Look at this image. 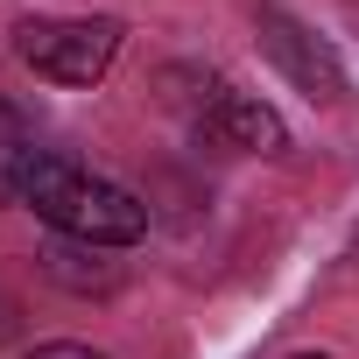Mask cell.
<instances>
[{
    "label": "cell",
    "mask_w": 359,
    "mask_h": 359,
    "mask_svg": "<svg viewBox=\"0 0 359 359\" xmlns=\"http://www.w3.org/2000/svg\"><path fill=\"white\" fill-rule=\"evenodd\" d=\"M22 205L57 226L64 240H85V247H134L148 233V205L106 176H92L85 162L57 155V148H29L22 162Z\"/></svg>",
    "instance_id": "1"
},
{
    "label": "cell",
    "mask_w": 359,
    "mask_h": 359,
    "mask_svg": "<svg viewBox=\"0 0 359 359\" xmlns=\"http://www.w3.org/2000/svg\"><path fill=\"white\" fill-rule=\"evenodd\" d=\"M120 57V22L85 15V22H29L22 29V64L50 85H99Z\"/></svg>",
    "instance_id": "2"
},
{
    "label": "cell",
    "mask_w": 359,
    "mask_h": 359,
    "mask_svg": "<svg viewBox=\"0 0 359 359\" xmlns=\"http://www.w3.org/2000/svg\"><path fill=\"white\" fill-rule=\"evenodd\" d=\"M191 127H198V141L233 148V155H282V148H289L282 113H275V106H261L254 92H233V85H219V92H212V106H205Z\"/></svg>",
    "instance_id": "3"
},
{
    "label": "cell",
    "mask_w": 359,
    "mask_h": 359,
    "mask_svg": "<svg viewBox=\"0 0 359 359\" xmlns=\"http://www.w3.org/2000/svg\"><path fill=\"white\" fill-rule=\"evenodd\" d=\"M261 50L275 57V71L296 85V92H310V99H338L345 92V71H338V57H331V43H317L303 22H289V15H261Z\"/></svg>",
    "instance_id": "4"
},
{
    "label": "cell",
    "mask_w": 359,
    "mask_h": 359,
    "mask_svg": "<svg viewBox=\"0 0 359 359\" xmlns=\"http://www.w3.org/2000/svg\"><path fill=\"white\" fill-rule=\"evenodd\" d=\"M43 275L64 282V289H78V296H106V289H120V261H106V247H85V240H57V247H43Z\"/></svg>",
    "instance_id": "5"
},
{
    "label": "cell",
    "mask_w": 359,
    "mask_h": 359,
    "mask_svg": "<svg viewBox=\"0 0 359 359\" xmlns=\"http://www.w3.org/2000/svg\"><path fill=\"white\" fill-rule=\"evenodd\" d=\"M29 127H22V113L15 106H0V205L8 198H22V162H29Z\"/></svg>",
    "instance_id": "6"
},
{
    "label": "cell",
    "mask_w": 359,
    "mask_h": 359,
    "mask_svg": "<svg viewBox=\"0 0 359 359\" xmlns=\"http://www.w3.org/2000/svg\"><path fill=\"white\" fill-rule=\"evenodd\" d=\"M29 359H106V352H92V345H36Z\"/></svg>",
    "instance_id": "7"
},
{
    "label": "cell",
    "mask_w": 359,
    "mask_h": 359,
    "mask_svg": "<svg viewBox=\"0 0 359 359\" xmlns=\"http://www.w3.org/2000/svg\"><path fill=\"white\" fill-rule=\"evenodd\" d=\"M296 359H324V352H296Z\"/></svg>",
    "instance_id": "8"
}]
</instances>
